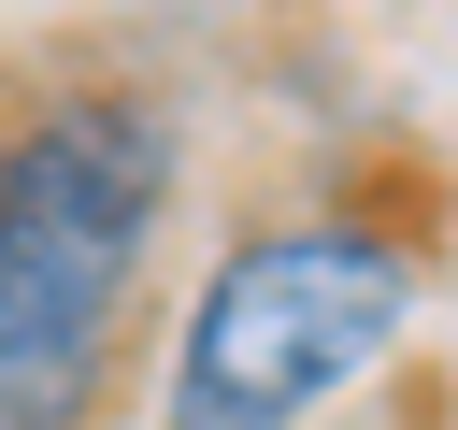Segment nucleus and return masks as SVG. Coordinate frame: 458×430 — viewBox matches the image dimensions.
Listing matches in <instances>:
<instances>
[{
  "instance_id": "f257e3e1",
  "label": "nucleus",
  "mask_w": 458,
  "mask_h": 430,
  "mask_svg": "<svg viewBox=\"0 0 458 430\" xmlns=\"http://www.w3.org/2000/svg\"><path fill=\"white\" fill-rule=\"evenodd\" d=\"M157 215H172V115L143 86H57L0 115V430L100 416Z\"/></svg>"
},
{
  "instance_id": "f03ea898",
  "label": "nucleus",
  "mask_w": 458,
  "mask_h": 430,
  "mask_svg": "<svg viewBox=\"0 0 458 430\" xmlns=\"http://www.w3.org/2000/svg\"><path fill=\"white\" fill-rule=\"evenodd\" d=\"M415 315V258L358 215H286L215 258V287L172 330L157 430H301L329 387H358Z\"/></svg>"
}]
</instances>
